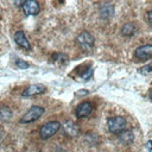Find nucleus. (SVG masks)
I'll use <instances>...</instances> for the list:
<instances>
[{"label": "nucleus", "mask_w": 152, "mask_h": 152, "mask_svg": "<svg viewBox=\"0 0 152 152\" xmlns=\"http://www.w3.org/2000/svg\"><path fill=\"white\" fill-rule=\"evenodd\" d=\"M119 139H120V141H122L125 144H131L134 140V135L131 131H122L119 134Z\"/></svg>", "instance_id": "ddd939ff"}, {"label": "nucleus", "mask_w": 152, "mask_h": 152, "mask_svg": "<svg viewBox=\"0 0 152 152\" xmlns=\"http://www.w3.org/2000/svg\"><path fill=\"white\" fill-rule=\"evenodd\" d=\"M93 109H94V106H93L91 102H89V101L82 102L76 108V118H78V119L86 118L93 112Z\"/></svg>", "instance_id": "0eeeda50"}, {"label": "nucleus", "mask_w": 152, "mask_h": 152, "mask_svg": "<svg viewBox=\"0 0 152 152\" xmlns=\"http://www.w3.org/2000/svg\"><path fill=\"white\" fill-rule=\"evenodd\" d=\"M14 42L17 43V45H19L20 48H23L25 50H30L31 49V44L27 40V38H26V36H25V33L23 31L15 32V34H14Z\"/></svg>", "instance_id": "9d476101"}, {"label": "nucleus", "mask_w": 152, "mask_h": 152, "mask_svg": "<svg viewBox=\"0 0 152 152\" xmlns=\"http://www.w3.org/2000/svg\"><path fill=\"white\" fill-rule=\"evenodd\" d=\"M14 63H15V65L18 66V68H20V69H27L30 65H28V63H26V62H24L23 59H15L14 61Z\"/></svg>", "instance_id": "2eb2a0df"}, {"label": "nucleus", "mask_w": 152, "mask_h": 152, "mask_svg": "<svg viewBox=\"0 0 152 152\" xmlns=\"http://www.w3.org/2000/svg\"><path fill=\"white\" fill-rule=\"evenodd\" d=\"M100 14L102 18H106V19H109L113 17L114 14V7L110 5V4H104L103 6H101L100 8Z\"/></svg>", "instance_id": "9b49d317"}, {"label": "nucleus", "mask_w": 152, "mask_h": 152, "mask_svg": "<svg viewBox=\"0 0 152 152\" xmlns=\"http://www.w3.org/2000/svg\"><path fill=\"white\" fill-rule=\"evenodd\" d=\"M138 71H139L140 74H142V75L148 76V75H151V72H152V68H151V65H145V66H142L141 69H139Z\"/></svg>", "instance_id": "dca6fc26"}, {"label": "nucleus", "mask_w": 152, "mask_h": 152, "mask_svg": "<svg viewBox=\"0 0 152 152\" xmlns=\"http://www.w3.org/2000/svg\"><path fill=\"white\" fill-rule=\"evenodd\" d=\"M107 126H108V129H109L110 133H113V134H120L126 128V120L122 116H120V115L112 116V118L108 119Z\"/></svg>", "instance_id": "f03ea898"}, {"label": "nucleus", "mask_w": 152, "mask_h": 152, "mask_svg": "<svg viewBox=\"0 0 152 152\" xmlns=\"http://www.w3.org/2000/svg\"><path fill=\"white\" fill-rule=\"evenodd\" d=\"M151 55H152V45L151 44L141 45V46L137 48L135 51H134V56L138 59H140V61L150 59L151 58Z\"/></svg>", "instance_id": "39448f33"}, {"label": "nucleus", "mask_w": 152, "mask_h": 152, "mask_svg": "<svg viewBox=\"0 0 152 152\" xmlns=\"http://www.w3.org/2000/svg\"><path fill=\"white\" fill-rule=\"evenodd\" d=\"M147 21H148V24L152 23V11H148L147 12Z\"/></svg>", "instance_id": "f3484780"}, {"label": "nucleus", "mask_w": 152, "mask_h": 152, "mask_svg": "<svg viewBox=\"0 0 152 152\" xmlns=\"http://www.w3.org/2000/svg\"><path fill=\"white\" fill-rule=\"evenodd\" d=\"M23 4H24V1H17V2H15L17 6H23Z\"/></svg>", "instance_id": "aec40b11"}, {"label": "nucleus", "mask_w": 152, "mask_h": 152, "mask_svg": "<svg viewBox=\"0 0 152 152\" xmlns=\"http://www.w3.org/2000/svg\"><path fill=\"white\" fill-rule=\"evenodd\" d=\"M135 32H137L135 25L132 24V23L125 24V25L122 26V28H121V34H122V36H126V37H131V36H133Z\"/></svg>", "instance_id": "f8f14e48"}, {"label": "nucleus", "mask_w": 152, "mask_h": 152, "mask_svg": "<svg viewBox=\"0 0 152 152\" xmlns=\"http://www.w3.org/2000/svg\"><path fill=\"white\" fill-rule=\"evenodd\" d=\"M46 90V88L43 84H32L28 88H26L23 91V96L24 97H30V96H34V95H39L42 93H44Z\"/></svg>", "instance_id": "6e6552de"}, {"label": "nucleus", "mask_w": 152, "mask_h": 152, "mask_svg": "<svg viewBox=\"0 0 152 152\" xmlns=\"http://www.w3.org/2000/svg\"><path fill=\"white\" fill-rule=\"evenodd\" d=\"M44 114V108L40 106H32L26 114H24V116L20 119L21 124H28V122H33L36 120H38L42 115Z\"/></svg>", "instance_id": "20e7f679"}, {"label": "nucleus", "mask_w": 152, "mask_h": 152, "mask_svg": "<svg viewBox=\"0 0 152 152\" xmlns=\"http://www.w3.org/2000/svg\"><path fill=\"white\" fill-rule=\"evenodd\" d=\"M23 12L26 14V15H36L39 13V4L34 0H26L24 1L23 6Z\"/></svg>", "instance_id": "423d86ee"}, {"label": "nucleus", "mask_w": 152, "mask_h": 152, "mask_svg": "<svg viewBox=\"0 0 152 152\" xmlns=\"http://www.w3.org/2000/svg\"><path fill=\"white\" fill-rule=\"evenodd\" d=\"M88 93H89V91H88V90H86V89H82V90H78V91H76V94H77V95H80V96H81V94L86 95V94H88ZM83 95H82V96H83Z\"/></svg>", "instance_id": "a211bd4d"}, {"label": "nucleus", "mask_w": 152, "mask_h": 152, "mask_svg": "<svg viewBox=\"0 0 152 152\" xmlns=\"http://www.w3.org/2000/svg\"><path fill=\"white\" fill-rule=\"evenodd\" d=\"M12 118V110L8 107H0V120L7 121Z\"/></svg>", "instance_id": "4468645a"}, {"label": "nucleus", "mask_w": 152, "mask_h": 152, "mask_svg": "<svg viewBox=\"0 0 152 152\" xmlns=\"http://www.w3.org/2000/svg\"><path fill=\"white\" fill-rule=\"evenodd\" d=\"M147 151L151 152V141H150V140L147 141Z\"/></svg>", "instance_id": "6ab92c4d"}, {"label": "nucleus", "mask_w": 152, "mask_h": 152, "mask_svg": "<svg viewBox=\"0 0 152 152\" xmlns=\"http://www.w3.org/2000/svg\"><path fill=\"white\" fill-rule=\"evenodd\" d=\"M63 129H64L65 134L69 135V137H77L80 134L78 126L74 121H71V120H68V121H65L63 124Z\"/></svg>", "instance_id": "1a4fd4ad"}, {"label": "nucleus", "mask_w": 152, "mask_h": 152, "mask_svg": "<svg viewBox=\"0 0 152 152\" xmlns=\"http://www.w3.org/2000/svg\"><path fill=\"white\" fill-rule=\"evenodd\" d=\"M76 42H77L78 46L86 52H90L94 48V37L88 31H82L77 36Z\"/></svg>", "instance_id": "f257e3e1"}, {"label": "nucleus", "mask_w": 152, "mask_h": 152, "mask_svg": "<svg viewBox=\"0 0 152 152\" xmlns=\"http://www.w3.org/2000/svg\"><path fill=\"white\" fill-rule=\"evenodd\" d=\"M61 128V124L58 121H49L44 124L39 129V135L42 139H49L53 137Z\"/></svg>", "instance_id": "7ed1b4c3"}]
</instances>
